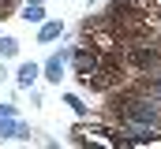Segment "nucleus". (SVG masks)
<instances>
[{
	"label": "nucleus",
	"mask_w": 161,
	"mask_h": 149,
	"mask_svg": "<svg viewBox=\"0 0 161 149\" xmlns=\"http://www.w3.org/2000/svg\"><path fill=\"white\" fill-rule=\"evenodd\" d=\"M19 19H26V23H45V4H26Z\"/></svg>",
	"instance_id": "6"
},
{
	"label": "nucleus",
	"mask_w": 161,
	"mask_h": 149,
	"mask_svg": "<svg viewBox=\"0 0 161 149\" xmlns=\"http://www.w3.org/2000/svg\"><path fill=\"white\" fill-rule=\"evenodd\" d=\"M64 105H71V112H75L79 119H86V116H90V105L82 101L79 93H68V97H64Z\"/></svg>",
	"instance_id": "5"
},
{
	"label": "nucleus",
	"mask_w": 161,
	"mask_h": 149,
	"mask_svg": "<svg viewBox=\"0 0 161 149\" xmlns=\"http://www.w3.org/2000/svg\"><path fill=\"white\" fill-rule=\"evenodd\" d=\"M15 52H19V41H15V37H0V56L8 60V56H15Z\"/></svg>",
	"instance_id": "7"
},
{
	"label": "nucleus",
	"mask_w": 161,
	"mask_h": 149,
	"mask_svg": "<svg viewBox=\"0 0 161 149\" xmlns=\"http://www.w3.org/2000/svg\"><path fill=\"white\" fill-rule=\"evenodd\" d=\"M38 78H41V67H38V64H23V67L15 71V86H19V90H30Z\"/></svg>",
	"instance_id": "3"
},
{
	"label": "nucleus",
	"mask_w": 161,
	"mask_h": 149,
	"mask_svg": "<svg viewBox=\"0 0 161 149\" xmlns=\"http://www.w3.org/2000/svg\"><path fill=\"white\" fill-rule=\"evenodd\" d=\"M68 64H71V71H75V78H90V74L97 71V67H101V49H94V45H71V60H68Z\"/></svg>",
	"instance_id": "1"
},
{
	"label": "nucleus",
	"mask_w": 161,
	"mask_h": 149,
	"mask_svg": "<svg viewBox=\"0 0 161 149\" xmlns=\"http://www.w3.org/2000/svg\"><path fill=\"white\" fill-rule=\"evenodd\" d=\"M60 34H64V23H60V19H49V23H41V30H38V41L45 45V41H56Z\"/></svg>",
	"instance_id": "4"
},
{
	"label": "nucleus",
	"mask_w": 161,
	"mask_h": 149,
	"mask_svg": "<svg viewBox=\"0 0 161 149\" xmlns=\"http://www.w3.org/2000/svg\"><path fill=\"white\" fill-rule=\"evenodd\" d=\"M30 4H45V0H30Z\"/></svg>",
	"instance_id": "8"
},
{
	"label": "nucleus",
	"mask_w": 161,
	"mask_h": 149,
	"mask_svg": "<svg viewBox=\"0 0 161 149\" xmlns=\"http://www.w3.org/2000/svg\"><path fill=\"white\" fill-rule=\"evenodd\" d=\"M68 60H71V45H68V49H60V52H53V56L41 64V78H45V82H53V86H60Z\"/></svg>",
	"instance_id": "2"
}]
</instances>
